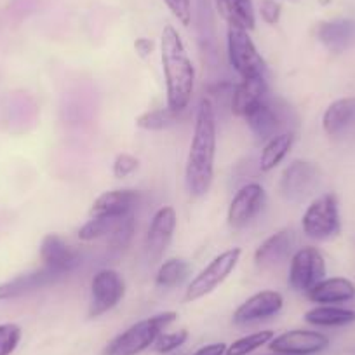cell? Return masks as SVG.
I'll use <instances>...</instances> for the list:
<instances>
[{
  "mask_svg": "<svg viewBox=\"0 0 355 355\" xmlns=\"http://www.w3.org/2000/svg\"><path fill=\"white\" fill-rule=\"evenodd\" d=\"M306 298L317 305H340L355 298V284L345 277H326L306 293Z\"/></svg>",
  "mask_w": 355,
  "mask_h": 355,
  "instance_id": "d6986e66",
  "label": "cell"
},
{
  "mask_svg": "<svg viewBox=\"0 0 355 355\" xmlns=\"http://www.w3.org/2000/svg\"><path fill=\"white\" fill-rule=\"evenodd\" d=\"M296 237L291 228H282L270 237H266L254 251V263L261 270H270L282 265L289 256H293Z\"/></svg>",
  "mask_w": 355,
  "mask_h": 355,
  "instance_id": "9a60e30c",
  "label": "cell"
},
{
  "mask_svg": "<svg viewBox=\"0 0 355 355\" xmlns=\"http://www.w3.org/2000/svg\"><path fill=\"white\" fill-rule=\"evenodd\" d=\"M266 347L275 355H317L329 347V338L319 331L293 329L274 336Z\"/></svg>",
  "mask_w": 355,
  "mask_h": 355,
  "instance_id": "8fae6325",
  "label": "cell"
},
{
  "mask_svg": "<svg viewBox=\"0 0 355 355\" xmlns=\"http://www.w3.org/2000/svg\"><path fill=\"white\" fill-rule=\"evenodd\" d=\"M305 322L317 327H341L355 322V310L338 305H317L305 313Z\"/></svg>",
  "mask_w": 355,
  "mask_h": 355,
  "instance_id": "cb8c5ba5",
  "label": "cell"
},
{
  "mask_svg": "<svg viewBox=\"0 0 355 355\" xmlns=\"http://www.w3.org/2000/svg\"><path fill=\"white\" fill-rule=\"evenodd\" d=\"M266 202V192L259 183H248L235 192L227 211V221L234 230L248 227Z\"/></svg>",
  "mask_w": 355,
  "mask_h": 355,
  "instance_id": "7c38bea8",
  "label": "cell"
},
{
  "mask_svg": "<svg viewBox=\"0 0 355 355\" xmlns=\"http://www.w3.org/2000/svg\"><path fill=\"white\" fill-rule=\"evenodd\" d=\"M60 279L61 277H58L56 274L47 270L46 266H40L37 270L26 272V274H19L16 277L9 279L4 284H0V302L21 298V296L30 295V293H35L39 289L47 288V286L56 284Z\"/></svg>",
  "mask_w": 355,
  "mask_h": 355,
  "instance_id": "e0dca14e",
  "label": "cell"
},
{
  "mask_svg": "<svg viewBox=\"0 0 355 355\" xmlns=\"http://www.w3.org/2000/svg\"><path fill=\"white\" fill-rule=\"evenodd\" d=\"M160 63L166 80L167 108L182 114L189 108L196 91V67L182 35L173 25L164 26L160 35Z\"/></svg>",
  "mask_w": 355,
  "mask_h": 355,
  "instance_id": "7a4b0ae2",
  "label": "cell"
},
{
  "mask_svg": "<svg viewBox=\"0 0 355 355\" xmlns=\"http://www.w3.org/2000/svg\"><path fill=\"white\" fill-rule=\"evenodd\" d=\"M355 124V98L347 96L333 101L322 115V129L326 135L336 136Z\"/></svg>",
  "mask_w": 355,
  "mask_h": 355,
  "instance_id": "7402d4cb",
  "label": "cell"
},
{
  "mask_svg": "<svg viewBox=\"0 0 355 355\" xmlns=\"http://www.w3.org/2000/svg\"><path fill=\"white\" fill-rule=\"evenodd\" d=\"M284 306V296L279 291H259L249 296L244 303L237 306L234 312V324L237 326H248V324L261 322V320L272 319L277 315Z\"/></svg>",
  "mask_w": 355,
  "mask_h": 355,
  "instance_id": "4fadbf2b",
  "label": "cell"
},
{
  "mask_svg": "<svg viewBox=\"0 0 355 355\" xmlns=\"http://www.w3.org/2000/svg\"><path fill=\"white\" fill-rule=\"evenodd\" d=\"M138 190L117 189L105 192L93 202L89 214L91 218H124L132 214L135 207L139 204Z\"/></svg>",
  "mask_w": 355,
  "mask_h": 355,
  "instance_id": "2e32d148",
  "label": "cell"
},
{
  "mask_svg": "<svg viewBox=\"0 0 355 355\" xmlns=\"http://www.w3.org/2000/svg\"><path fill=\"white\" fill-rule=\"evenodd\" d=\"M272 355H275V354H272Z\"/></svg>",
  "mask_w": 355,
  "mask_h": 355,
  "instance_id": "74e56055",
  "label": "cell"
},
{
  "mask_svg": "<svg viewBox=\"0 0 355 355\" xmlns=\"http://www.w3.org/2000/svg\"><path fill=\"white\" fill-rule=\"evenodd\" d=\"M274 336H275V333L270 329L258 331V333L248 334V336L239 338V340H235L234 343L228 345L225 355H249V354H252V352L258 350V348H261V347H265V345L270 343L272 338Z\"/></svg>",
  "mask_w": 355,
  "mask_h": 355,
  "instance_id": "83f0119b",
  "label": "cell"
},
{
  "mask_svg": "<svg viewBox=\"0 0 355 355\" xmlns=\"http://www.w3.org/2000/svg\"><path fill=\"white\" fill-rule=\"evenodd\" d=\"M138 157L131 155V153H119L114 159V164H112V174H114L117 180H124V178L135 174L136 171H138Z\"/></svg>",
  "mask_w": 355,
  "mask_h": 355,
  "instance_id": "1f68e13d",
  "label": "cell"
},
{
  "mask_svg": "<svg viewBox=\"0 0 355 355\" xmlns=\"http://www.w3.org/2000/svg\"><path fill=\"white\" fill-rule=\"evenodd\" d=\"M282 15V6L275 0H263L261 6H259V16H261L263 21L266 25H277L281 21Z\"/></svg>",
  "mask_w": 355,
  "mask_h": 355,
  "instance_id": "e575fe53",
  "label": "cell"
},
{
  "mask_svg": "<svg viewBox=\"0 0 355 355\" xmlns=\"http://www.w3.org/2000/svg\"><path fill=\"white\" fill-rule=\"evenodd\" d=\"M303 234L312 241H329L336 237L341 230L340 204L333 192L315 197L306 206L302 218Z\"/></svg>",
  "mask_w": 355,
  "mask_h": 355,
  "instance_id": "5b68a950",
  "label": "cell"
},
{
  "mask_svg": "<svg viewBox=\"0 0 355 355\" xmlns=\"http://www.w3.org/2000/svg\"><path fill=\"white\" fill-rule=\"evenodd\" d=\"M178 227V214L173 206H164L155 211L145 237V256L150 263L164 258L171 245Z\"/></svg>",
  "mask_w": 355,
  "mask_h": 355,
  "instance_id": "30bf717a",
  "label": "cell"
},
{
  "mask_svg": "<svg viewBox=\"0 0 355 355\" xmlns=\"http://www.w3.org/2000/svg\"><path fill=\"white\" fill-rule=\"evenodd\" d=\"M178 319L176 312H160L155 315L143 319L139 322L132 324L125 331L114 338L110 343L105 347L103 355H139L157 341L160 333L167 329L174 320Z\"/></svg>",
  "mask_w": 355,
  "mask_h": 355,
  "instance_id": "3957f363",
  "label": "cell"
},
{
  "mask_svg": "<svg viewBox=\"0 0 355 355\" xmlns=\"http://www.w3.org/2000/svg\"><path fill=\"white\" fill-rule=\"evenodd\" d=\"M23 331L18 324H0V355H11L21 341Z\"/></svg>",
  "mask_w": 355,
  "mask_h": 355,
  "instance_id": "f546056e",
  "label": "cell"
},
{
  "mask_svg": "<svg viewBox=\"0 0 355 355\" xmlns=\"http://www.w3.org/2000/svg\"><path fill=\"white\" fill-rule=\"evenodd\" d=\"M228 61L241 78L261 77L266 71V63L252 42L249 32L228 26L227 32Z\"/></svg>",
  "mask_w": 355,
  "mask_h": 355,
  "instance_id": "52a82bcc",
  "label": "cell"
},
{
  "mask_svg": "<svg viewBox=\"0 0 355 355\" xmlns=\"http://www.w3.org/2000/svg\"><path fill=\"white\" fill-rule=\"evenodd\" d=\"M218 148L216 108L209 98H202L197 107L192 143L185 166L187 192L193 199L206 196L213 187L214 162Z\"/></svg>",
  "mask_w": 355,
  "mask_h": 355,
  "instance_id": "6da1fadb",
  "label": "cell"
},
{
  "mask_svg": "<svg viewBox=\"0 0 355 355\" xmlns=\"http://www.w3.org/2000/svg\"><path fill=\"white\" fill-rule=\"evenodd\" d=\"M192 274V265L183 258H169L160 263L155 274V286L164 291L182 286Z\"/></svg>",
  "mask_w": 355,
  "mask_h": 355,
  "instance_id": "484cf974",
  "label": "cell"
},
{
  "mask_svg": "<svg viewBox=\"0 0 355 355\" xmlns=\"http://www.w3.org/2000/svg\"><path fill=\"white\" fill-rule=\"evenodd\" d=\"M242 249L230 248L227 251L220 252L216 258L211 259L202 270L190 281L185 289V302L192 303L200 298H206L207 295L216 291L228 277L235 272L239 261H241Z\"/></svg>",
  "mask_w": 355,
  "mask_h": 355,
  "instance_id": "277c9868",
  "label": "cell"
},
{
  "mask_svg": "<svg viewBox=\"0 0 355 355\" xmlns=\"http://www.w3.org/2000/svg\"><path fill=\"white\" fill-rule=\"evenodd\" d=\"M124 218H91L87 223L78 228V241L93 242L98 239L110 237Z\"/></svg>",
  "mask_w": 355,
  "mask_h": 355,
  "instance_id": "4316f807",
  "label": "cell"
},
{
  "mask_svg": "<svg viewBox=\"0 0 355 355\" xmlns=\"http://www.w3.org/2000/svg\"><path fill=\"white\" fill-rule=\"evenodd\" d=\"M189 340V331L180 329L174 331V333H160L157 341L153 343V348H155L157 354H171V352L178 350L180 347L187 343Z\"/></svg>",
  "mask_w": 355,
  "mask_h": 355,
  "instance_id": "4dcf8cb0",
  "label": "cell"
},
{
  "mask_svg": "<svg viewBox=\"0 0 355 355\" xmlns=\"http://www.w3.org/2000/svg\"><path fill=\"white\" fill-rule=\"evenodd\" d=\"M293 145H295V135L289 131L279 132L277 136H274L272 139L265 143L261 150V157H259V169L263 173H270L274 171L282 160L288 157V153L291 152Z\"/></svg>",
  "mask_w": 355,
  "mask_h": 355,
  "instance_id": "d4e9b609",
  "label": "cell"
},
{
  "mask_svg": "<svg viewBox=\"0 0 355 355\" xmlns=\"http://www.w3.org/2000/svg\"><path fill=\"white\" fill-rule=\"evenodd\" d=\"M178 115L169 108H157V110H148L136 119V125L145 131H164L169 129L174 122L178 121Z\"/></svg>",
  "mask_w": 355,
  "mask_h": 355,
  "instance_id": "f1b7e54d",
  "label": "cell"
},
{
  "mask_svg": "<svg viewBox=\"0 0 355 355\" xmlns=\"http://www.w3.org/2000/svg\"><path fill=\"white\" fill-rule=\"evenodd\" d=\"M221 18L232 28L251 32L256 28V12L251 0H214Z\"/></svg>",
  "mask_w": 355,
  "mask_h": 355,
  "instance_id": "603a6c76",
  "label": "cell"
},
{
  "mask_svg": "<svg viewBox=\"0 0 355 355\" xmlns=\"http://www.w3.org/2000/svg\"><path fill=\"white\" fill-rule=\"evenodd\" d=\"M244 121L248 122L252 135L265 143L281 132V115H279V112L266 100L261 101L259 105H256V107L245 115Z\"/></svg>",
  "mask_w": 355,
  "mask_h": 355,
  "instance_id": "44dd1931",
  "label": "cell"
},
{
  "mask_svg": "<svg viewBox=\"0 0 355 355\" xmlns=\"http://www.w3.org/2000/svg\"><path fill=\"white\" fill-rule=\"evenodd\" d=\"M327 268L322 252L313 245H305L293 252L289 261L288 284L296 293H309L322 279H326Z\"/></svg>",
  "mask_w": 355,
  "mask_h": 355,
  "instance_id": "8992f818",
  "label": "cell"
},
{
  "mask_svg": "<svg viewBox=\"0 0 355 355\" xmlns=\"http://www.w3.org/2000/svg\"><path fill=\"white\" fill-rule=\"evenodd\" d=\"M164 4L183 26L190 25V21H192V0H164Z\"/></svg>",
  "mask_w": 355,
  "mask_h": 355,
  "instance_id": "836d02e7",
  "label": "cell"
},
{
  "mask_svg": "<svg viewBox=\"0 0 355 355\" xmlns=\"http://www.w3.org/2000/svg\"><path fill=\"white\" fill-rule=\"evenodd\" d=\"M135 51L138 53L139 58H148L155 51V44H153V40L139 37V39L135 40Z\"/></svg>",
  "mask_w": 355,
  "mask_h": 355,
  "instance_id": "d590c367",
  "label": "cell"
},
{
  "mask_svg": "<svg viewBox=\"0 0 355 355\" xmlns=\"http://www.w3.org/2000/svg\"><path fill=\"white\" fill-rule=\"evenodd\" d=\"M319 167L309 160H293L279 182V192L288 202H303L319 185Z\"/></svg>",
  "mask_w": 355,
  "mask_h": 355,
  "instance_id": "9c48e42d",
  "label": "cell"
},
{
  "mask_svg": "<svg viewBox=\"0 0 355 355\" xmlns=\"http://www.w3.org/2000/svg\"><path fill=\"white\" fill-rule=\"evenodd\" d=\"M317 39L331 53H343L355 42V21L340 18L320 23L317 28Z\"/></svg>",
  "mask_w": 355,
  "mask_h": 355,
  "instance_id": "ffe728a7",
  "label": "cell"
},
{
  "mask_svg": "<svg viewBox=\"0 0 355 355\" xmlns=\"http://www.w3.org/2000/svg\"><path fill=\"white\" fill-rule=\"evenodd\" d=\"M266 94H268V85H266L265 75L242 78L241 84L235 85L234 94H232V114L244 119L256 105L266 100Z\"/></svg>",
  "mask_w": 355,
  "mask_h": 355,
  "instance_id": "ac0fdd59",
  "label": "cell"
},
{
  "mask_svg": "<svg viewBox=\"0 0 355 355\" xmlns=\"http://www.w3.org/2000/svg\"><path fill=\"white\" fill-rule=\"evenodd\" d=\"M40 261L47 270L63 279L80 261V254L58 234H47L40 242Z\"/></svg>",
  "mask_w": 355,
  "mask_h": 355,
  "instance_id": "5bb4252c",
  "label": "cell"
},
{
  "mask_svg": "<svg viewBox=\"0 0 355 355\" xmlns=\"http://www.w3.org/2000/svg\"><path fill=\"white\" fill-rule=\"evenodd\" d=\"M132 234H135V216L129 214L124 220L119 223V227L115 228L114 234L110 235V244L117 249L128 248L129 242H131Z\"/></svg>",
  "mask_w": 355,
  "mask_h": 355,
  "instance_id": "d6a6232c",
  "label": "cell"
},
{
  "mask_svg": "<svg viewBox=\"0 0 355 355\" xmlns=\"http://www.w3.org/2000/svg\"><path fill=\"white\" fill-rule=\"evenodd\" d=\"M125 296V281L114 268H103L96 272L91 281V298H89L87 315L91 319L101 317L114 310Z\"/></svg>",
  "mask_w": 355,
  "mask_h": 355,
  "instance_id": "ba28073f",
  "label": "cell"
},
{
  "mask_svg": "<svg viewBox=\"0 0 355 355\" xmlns=\"http://www.w3.org/2000/svg\"><path fill=\"white\" fill-rule=\"evenodd\" d=\"M227 347L228 345L223 343V341H220V343H209V345H204V347H200L199 350L192 355H225Z\"/></svg>",
  "mask_w": 355,
  "mask_h": 355,
  "instance_id": "8d00e7d4",
  "label": "cell"
}]
</instances>
